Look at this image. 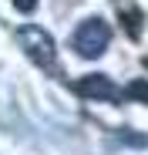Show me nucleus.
<instances>
[{"label":"nucleus","mask_w":148,"mask_h":155,"mask_svg":"<svg viewBox=\"0 0 148 155\" xmlns=\"http://www.w3.org/2000/svg\"><path fill=\"white\" fill-rule=\"evenodd\" d=\"M111 44V27L101 17H88L78 31H74V51L81 58H101Z\"/></svg>","instance_id":"obj_1"},{"label":"nucleus","mask_w":148,"mask_h":155,"mask_svg":"<svg viewBox=\"0 0 148 155\" xmlns=\"http://www.w3.org/2000/svg\"><path fill=\"white\" fill-rule=\"evenodd\" d=\"M20 44H24V51L31 54V61L34 64H40V68H54L57 64V54H54V37L47 34V31H40V27H20Z\"/></svg>","instance_id":"obj_2"},{"label":"nucleus","mask_w":148,"mask_h":155,"mask_svg":"<svg viewBox=\"0 0 148 155\" xmlns=\"http://www.w3.org/2000/svg\"><path fill=\"white\" fill-rule=\"evenodd\" d=\"M74 88H78V94L94 98V101H111V105L125 101V91H121L111 78H105V74H88V78H81Z\"/></svg>","instance_id":"obj_3"},{"label":"nucleus","mask_w":148,"mask_h":155,"mask_svg":"<svg viewBox=\"0 0 148 155\" xmlns=\"http://www.w3.org/2000/svg\"><path fill=\"white\" fill-rule=\"evenodd\" d=\"M125 91V98H131V101H141V105H148V81L145 78H135V81L128 84V88H121Z\"/></svg>","instance_id":"obj_4"},{"label":"nucleus","mask_w":148,"mask_h":155,"mask_svg":"<svg viewBox=\"0 0 148 155\" xmlns=\"http://www.w3.org/2000/svg\"><path fill=\"white\" fill-rule=\"evenodd\" d=\"M14 7H17L20 14H31V10L37 7V0H14Z\"/></svg>","instance_id":"obj_5"}]
</instances>
